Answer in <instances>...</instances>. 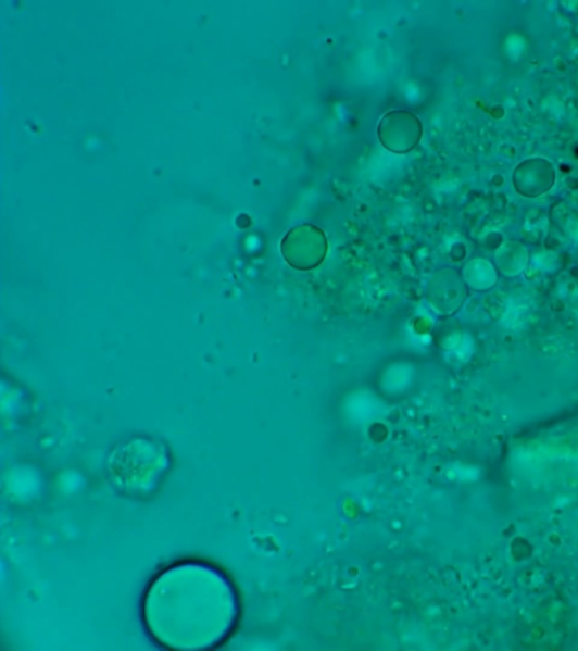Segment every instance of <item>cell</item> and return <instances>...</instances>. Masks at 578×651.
<instances>
[{
  "instance_id": "cell-1",
  "label": "cell",
  "mask_w": 578,
  "mask_h": 651,
  "mask_svg": "<svg viewBox=\"0 0 578 651\" xmlns=\"http://www.w3.org/2000/svg\"><path fill=\"white\" fill-rule=\"evenodd\" d=\"M381 146L397 155L414 151L423 138V124L414 112L406 109L390 110L378 125Z\"/></svg>"
}]
</instances>
